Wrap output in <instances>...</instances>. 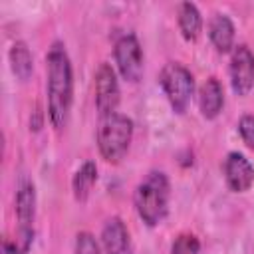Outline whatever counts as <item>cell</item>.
<instances>
[{"mask_svg":"<svg viewBox=\"0 0 254 254\" xmlns=\"http://www.w3.org/2000/svg\"><path fill=\"white\" fill-rule=\"evenodd\" d=\"M46 69H48V83H46L48 115L52 125L60 131L67 123L73 101V71L64 44L60 42L52 44L46 56Z\"/></svg>","mask_w":254,"mask_h":254,"instance_id":"cell-1","label":"cell"},{"mask_svg":"<svg viewBox=\"0 0 254 254\" xmlns=\"http://www.w3.org/2000/svg\"><path fill=\"white\" fill-rule=\"evenodd\" d=\"M171 185L163 171H151L135 189V210L147 226H157L169 212Z\"/></svg>","mask_w":254,"mask_h":254,"instance_id":"cell-2","label":"cell"},{"mask_svg":"<svg viewBox=\"0 0 254 254\" xmlns=\"http://www.w3.org/2000/svg\"><path fill=\"white\" fill-rule=\"evenodd\" d=\"M133 121L123 113H111L99 117L97 125V149L107 163H119L131 145Z\"/></svg>","mask_w":254,"mask_h":254,"instance_id":"cell-3","label":"cell"},{"mask_svg":"<svg viewBox=\"0 0 254 254\" xmlns=\"http://www.w3.org/2000/svg\"><path fill=\"white\" fill-rule=\"evenodd\" d=\"M161 87L177 113H185L187 107L190 105L192 91H194V79L192 73L181 65V64H167L161 71Z\"/></svg>","mask_w":254,"mask_h":254,"instance_id":"cell-4","label":"cell"},{"mask_svg":"<svg viewBox=\"0 0 254 254\" xmlns=\"http://www.w3.org/2000/svg\"><path fill=\"white\" fill-rule=\"evenodd\" d=\"M16 216H18L16 244L24 254H28L34 240V218H36V187L28 179H22L16 190Z\"/></svg>","mask_w":254,"mask_h":254,"instance_id":"cell-5","label":"cell"},{"mask_svg":"<svg viewBox=\"0 0 254 254\" xmlns=\"http://www.w3.org/2000/svg\"><path fill=\"white\" fill-rule=\"evenodd\" d=\"M113 56H115V64H117V69L123 75V79L131 81V83L141 79L143 52H141V44L135 34H123L121 38H117Z\"/></svg>","mask_w":254,"mask_h":254,"instance_id":"cell-6","label":"cell"},{"mask_svg":"<svg viewBox=\"0 0 254 254\" xmlns=\"http://www.w3.org/2000/svg\"><path fill=\"white\" fill-rule=\"evenodd\" d=\"M230 85L236 95H248L254 87V52L240 44L230 56Z\"/></svg>","mask_w":254,"mask_h":254,"instance_id":"cell-7","label":"cell"},{"mask_svg":"<svg viewBox=\"0 0 254 254\" xmlns=\"http://www.w3.org/2000/svg\"><path fill=\"white\" fill-rule=\"evenodd\" d=\"M119 105V81L109 64H101L95 71V107L99 117L115 113Z\"/></svg>","mask_w":254,"mask_h":254,"instance_id":"cell-8","label":"cell"},{"mask_svg":"<svg viewBox=\"0 0 254 254\" xmlns=\"http://www.w3.org/2000/svg\"><path fill=\"white\" fill-rule=\"evenodd\" d=\"M224 181L234 192L248 190L254 183V165L242 153H228L224 159Z\"/></svg>","mask_w":254,"mask_h":254,"instance_id":"cell-9","label":"cell"},{"mask_svg":"<svg viewBox=\"0 0 254 254\" xmlns=\"http://www.w3.org/2000/svg\"><path fill=\"white\" fill-rule=\"evenodd\" d=\"M101 244L105 254H131V236L119 216H111L103 224Z\"/></svg>","mask_w":254,"mask_h":254,"instance_id":"cell-10","label":"cell"},{"mask_svg":"<svg viewBox=\"0 0 254 254\" xmlns=\"http://www.w3.org/2000/svg\"><path fill=\"white\" fill-rule=\"evenodd\" d=\"M198 105H200L202 117H206V119H214L220 115V111L224 107V89L216 77H208L200 85Z\"/></svg>","mask_w":254,"mask_h":254,"instance_id":"cell-11","label":"cell"},{"mask_svg":"<svg viewBox=\"0 0 254 254\" xmlns=\"http://www.w3.org/2000/svg\"><path fill=\"white\" fill-rule=\"evenodd\" d=\"M208 36L212 46L220 52L226 54L234 46V24L226 14H214L210 24H208Z\"/></svg>","mask_w":254,"mask_h":254,"instance_id":"cell-12","label":"cell"},{"mask_svg":"<svg viewBox=\"0 0 254 254\" xmlns=\"http://www.w3.org/2000/svg\"><path fill=\"white\" fill-rule=\"evenodd\" d=\"M179 30L187 42H194L202 30V16L192 2H183L179 6Z\"/></svg>","mask_w":254,"mask_h":254,"instance_id":"cell-13","label":"cell"},{"mask_svg":"<svg viewBox=\"0 0 254 254\" xmlns=\"http://www.w3.org/2000/svg\"><path fill=\"white\" fill-rule=\"evenodd\" d=\"M8 58H10V65H12L14 75L20 81L30 79V75L34 71V58H32L30 48L26 46V42H14L12 48H10Z\"/></svg>","mask_w":254,"mask_h":254,"instance_id":"cell-14","label":"cell"},{"mask_svg":"<svg viewBox=\"0 0 254 254\" xmlns=\"http://www.w3.org/2000/svg\"><path fill=\"white\" fill-rule=\"evenodd\" d=\"M95 181H97V167H95L93 161H85V163L75 171V175H73V179H71V189H73L75 200L83 202V200L89 196V192H91Z\"/></svg>","mask_w":254,"mask_h":254,"instance_id":"cell-15","label":"cell"},{"mask_svg":"<svg viewBox=\"0 0 254 254\" xmlns=\"http://www.w3.org/2000/svg\"><path fill=\"white\" fill-rule=\"evenodd\" d=\"M200 242L194 234H179L171 246V254H198Z\"/></svg>","mask_w":254,"mask_h":254,"instance_id":"cell-16","label":"cell"},{"mask_svg":"<svg viewBox=\"0 0 254 254\" xmlns=\"http://www.w3.org/2000/svg\"><path fill=\"white\" fill-rule=\"evenodd\" d=\"M75 254H101L99 244L91 232H79L75 236Z\"/></svg>","mask_w":254,"mask_h":254,"instance_id":"cell-17","label":"cell"},{"mask_svg":"<svg viewBox=\"0 0 254 254\" xmlns=\"http://www.w3.org/2000/svg\"><path fill=\"white\" fill-rule=\"evenodd\" d=\"M238 133H240L242 141L250 149H254V115L246 113V115L240 117V121H238Z\"/></svg>","mask_w":254,"mask_h":254,"instance_id":"cell-18","label":"cell"},{"mask_svg":"<svg viewBox=\"0 0 254 254\" xmlns=\"http://www.w3.org/2000/svg\"><path fill=\"white\" fill-rule=\"evenodd\" d=\"M0 254H24L22 250H20V246L16 244V242H12V240H4L2 242V252Z\"/></svg>","mask_w":254,"mask_h":254,"instance_id":"cell-19","label":"cell"}]
</instances>
